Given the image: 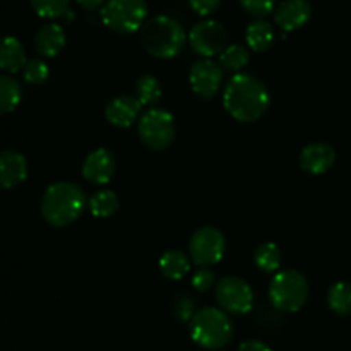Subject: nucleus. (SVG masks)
<instances>
[{"instance_id":"obj_16","label":"nucleus","mask_w":351,"mask_h":351,"mask_svg":"<svg viewBox=\"0 0 351 351\" xmlns=\"http://www.w3.org/2000/svg\"><path fill=\"white\" fill-rule=\"evenodd\" d=\"M27 178V160L17 151L5 149L0 154V185L3 191L17 187Z\"/></svg>"},{"instance_id":"obj_10","label":"nucleus","mask_w":351,"mask_h":351,"mask_svg":"<svg viewBox=\"0 0 351 351\" xmlns=\"http://www.w3.org/2000/svg\"><path fill=\"white\" fill-rule=\"evenodd\" d=\"M226 41H228V33H226L225 26L213 19L199 21L189 33L191 48L202 58L221 55V51L226 48Z\"/></svg>"},{"instance_id":"obj_23","label":"nucleus","mask_w":351,"mask_h":351,"mask_svg":"<svg viewBox=\"0 0 351 351\" xmlns=\"http://www.w3.org/2000/svg\"><path fill=\"white\" fill-rule=\"evenodd\" d=\"M161 95H163V89L154 75H141L134 84V96L139 99L143 106H154L161 99Z\"/></svg>"},{"instance_id":"obj_12","label":"nucleus","mask_w":351,"mask_h":351,"mask_svg":"<svg viewBox=\"0 0 351 351\" xmlns=\"http://www.w3.org/2000/svg\"><path fill=\"white\" fill-rule=\"evenodd\" d=\"M82 177L93 185H105L113 178L117 170V158L106 147H96L82 163Z\"/></svg>"},{"instance_id":"obj_20","label":"nucleus","mask_w":351,"mask_h":351,"mask_svg":"<svg viewBox=\"0 0 351 351\" xmlns=\"http://www.w3.org/2000/svg\"><path fill=\"white\" fill-rule=\"evenodd\" d=\"M160 271L168 280L178 281L191 271V259L182 250H167L160 257Z\"/></svg>"},{"instance_id":"obj_22","label":"nucleus","mask_w":351,"mask_h":351,"mask_svg":"<svg viewBox=\"0 0 351 351\" xmlns=\"http://www.w3.org/2000/svg\"><path fill=\"white\" fill-rule=\"evenodd\" d=\"M21 98H23V89L19 82L10 75H0V113L9 115L19 106Z\"/></svg>"},{"instance_id":"obj_33","label":"nucleus","mask_w":351,"mask_h":351,"mask_svg":"<svg viewBox=\"0 0 351 351\" xmlns=\"http://www.w3.org/2000/svg\"><path fill=\"white\" fill-rule=\"evenodd\" d=\"M239 351H273L266 343L259 341V339H249V341H243L239 346Z\"/></svg>"},{"instance_id":"obj_13","label":"nucleus","mask_w":351,"mask_h":351,"mask_svg":"<svg viewBox=\"0 0 351 351\" xmlns=\"http://www.w3.org/2000/svg\"><path fill=\"white\" fill-rule=\"evenodd\" d=\"M141 108H143V105L134 95H119L106 105L105 119L113 127L129 129L136 123Z\"/></svg>"},{"instance_id":"obj_27","label":"nucleus","mask_w":351,"mask_h":351,"mask_svg":"<svg viewBox=\"0 0 351 351\" xmlns=\"http://www.w3.org/2000/svg\"><path fill=\"white\" fill-rule=\"evenodd\" d=\"M34 12L45 19H57L69 12L71 0H29Z\"/></svg>"},{"instance_id":"obj_8","label":"nucleus","mask_w":351,"mask_h":351,"mask_svg":"<svg viewBox=\"0 0 351 351\" xmlns=\"http://www.w3.org/2000/svg\"><path fill=\"white\" fill-rule=\"evenodd\" d=\"M216 302L226 314H249L254 307V290L245 280L239 276H225L215 287Z\"/></svg>"},{"instance_id":"obj_6","label":"nucleus","mask_w":351,"mask_h":351,"mask_svg":"<svg viewBox=\"0 0 351 351\" xmlns=\"http://www.w3.org/2000/svg\"><path fill=\"white\" fill-rule=\"evenodd\" d=\"M147 17L146 0H106L101 7V19L106 27L120 34L136 33Z\"/></svg>"},{"instance_id":"obj_21","label":"nucleus","mask_w":351,"mask_h":351,"mask_svg":"<svg viewBox=\"0 0 351 351\" xmlns=\"http://www.w3.org/2000/svg\"><path fill=\"white\" fill-rule=\"evenodd\" d=\"M88 208L93 216L96 218H110L115 215L120 208V199L110 189H101V191L95 192L88 202Z\"/></svg>"},{"instance_id":"obj_25","label":"nucleus","mask_w":351,"mask_h":351,"mask_svg":"<svg viewBox=\"0 0 351 351\" xmlns=\"http://www.w3.org/2000/svg\"><path fill=\"white\" fill-rule=\"evenodd\" d=\"M328 304L335 314L343 317L351 315V285L346 281H338L332 285L328 293Z\"/></svg>"},{"instance_id":"obj_11","label":"nucleus","mask_w":351,"mask_h":351,"mask_svg":"<svg viewBox=\"0 0 351 351\" xmlns=\"http://www.w3.org/2000/svg\"><path fill=\"white\" fill-rule=\"evenodd\" d=\"M191 88L199 98L211 99L218 95L223 82V69L211 58H201L195 62L189 72Z\"/></svg>"},{"instance_id":"obj_34","label":"nucleus","mask_w":351,"mask_h":351,"mask_svg":"<svg viewBox=\"0 0 351 351\" xmlns=\"http://www.w3.org/2000/svg\"><path fill=\"white\" fill-rule=\"evenodd\" d=\"M106 0H77L79 5H82L84 9H98V7H103L105 5Z\"/></svg>"},{"instance_id":"obj_5","label":"nucleus","mask_w":351,"mask_h":351,"mask_svg":"<svg viewBox=\"0 0 351 351\" xmlns=\"http://www.w3.org/2000/svg\"><path fill=\"white\" fill-rule=\"evenodd\" d=\"M308 281L295 269L280 271L269 285V300L281 312H298L308 300Z\"/></svg>"},{"instance_id":"obj_7","label":"nucleus","mask_w":351,"mask_h":351,"mask_svg":"<svg viewBox=\"0 0 351 351\" xmlns=\"http://www.w3.org/2000/svg\"><path fill=\"white\" fill-rule=\"evenodd\" d=\"M137 134L139 139L147 149L165 151L173 144L175 134V119L170 112L160 108H149L143 113L137 123Z\"/></svg>"},{"instance_id":"obj_24","label":"nucleus","mask_w":351,"mask_h":351,"mask_svg":"<svg viewBox=\"0 0 351 351\" xmlns=\"http://www.w3.org/2000/svg\"><path fill=\"white\" fill-rule=\"evenodd\" d=\"M249 50H247V47L239 43L228 45L219 55V65H221L223 71L233 72V74H240V71L249 64Z\"/></svg>"},{"instance_id":"obj_9","label":"nucleus","mask_w":351,"mask_h":351,"mask_svg":"<svg viewBox=\"0 0 351 351\" xmlns=\"http://www.w3.org/2000/svg\"><path fill=\"white\" fill-rule=\"evenodd\" d=\"M189 252L195 266L209 267L218 264L226 252V239L215 226H201L189 242Z\"/></svg>"},{"instance_id":"obj_31","label":"nucleus","mask_w":351,"mask_h":351,"mask_svg":"<svg viewBox=\"0 0 351 351\" xmlns=\"http://www.w3.org/2000/svg\"><path fill=\"white\" fill-rule=\"evenodd\" d=\"M173 314H175V317L182 322L192 321V317H194L195 312H194V304H192L191 298L185 297V295L177 297V300H175V304H173Z\"/></svg>"},{"instance_id":"obj_1","label":"nucleus","mask_w":351,"mask_h":351,"mask_svg":"<svg viewBox=\"0 0 351 351\" xmlns=\"http://www.w3.org/2000/svg\"><path fill=\"white\" fill-rule=\"evenodd\" d=\"M271 96L266 86L250 74H235L225 86L223 106L237 122H256L266 115Z\"/></svg>"},{"instance_id":"obj_14","label":"nucleus","mask_w":351,"mask_h":351,"mask_svg":"<svg viewBox=\"0 0 351 351\" xmlns=\"http://www.w3.org/2000/svg\"><path fill=\"white\" fill-rule=\"evenodd\" d=\"M312 17V5L308 0H283L274 10V21L285 33L300 29Z\"/></svg>"},{"instance_id":"obj_15","label":"nucleus","mask_w":351,"mask_h":351,"mask_svg":"<svg viewBox=\"0 0 351 351\" xmlns=\"http://www.w3.org/2000/svg\"><path fill=\"white\" fill-rule=\"evenodd\" d=\"M336 163L335 147L326 143H312L300 153V168L311 175H322Z\"/></svg>"},{"instance_id":"obj_26","label":"nucleus","mask_w":351,"mask_h":351,"mask_svg":"<svg viewBox=\"0 0 351 351\" xmlns=\"http://www.w3.org/2000/svg\"><path fill=\"white\" fill-rule=\"evenodd\" d=\"M254 263L264 273H278L281 266V250L276 243H261L254 252Z\"/></svg>"},{"instance_id":"obj_28","label":"nucleus","mask_w":351,"mask_h":351,"mask_svg":"<svg viewBox=\"0 0 351 351\" xmlns=\"http://www.w3.org/2000/svg\"><path fill=\"white\" fill-rule=\"evenodd\" d=\"M23 77L27 84H43L50 77V69H48L47 62L41 58H29L23 69Z\"/></svg>"},{"instance_id":"obj_19","label":"nucleus","mask_w":351,"mask_h":351,"mask_svg":"<svg viewBox=\"0 0 351 351\" xmlns=\"http://www.w3.org/2000/svg\"><path fill=\"white\" fill-rule=\"evenodd\" d=\"M245 40L250 50L254 51H266L273 47L274 43V29L271 23L264 19H256L247 26Z\"/></svg>"},{"instance_id":"obj_18","label":"nucleus","mask_w":351,"mask_h":351,"mask_svg":"<svg viewBox=\"0 0 351 351\" xmlns=\"http://www.w3.org/2000/svg\"><path fill=\"white\" fill-rule=\"evenodd\" d=\"M27 64L26 50L24 45L17 40L16 36H5L0 50V67L7 74H16L23 71L24 65Z\"/></svg>"},{"instance_id":"obj_17","label":"nucleus","mask_w":351,"mask_h":351,"mask_svg":"<svg viewBox=\"0 0 351 351\" xmlns=\"http://www.w3.org/2000/svg\"><path fill=\"white\" fill-rule=\"evenodd\" d=\"M65 41H67V36H65L64 27L57 23H50L38 29L34 36V47L41 57L53 58L64 50Z\"/></svg>"},{"instance_id":"obj_32","label":"nucleus","mask_w":351,"mask_h":351,"mask_svg":"<svg viewBox=\"0 0 351 351\" xmlns=\"http://www.w3.org/2000/svg\"><path fill=\"white\" fill-rule=\"evenodd\" d=\"M189 3L199 16H209L221 5V0H189Z\"/></svg>"},{"instance_id":"obj_3","label":"nucleus","mask_w":351,"mask_h":351,"mask_svg":"<svg viewBox=\"0 0 351 351\" xmlns=\"http://www.w3.org/2000/svg\"><path fill=\"white\" fill-rule=\"evenodd\" d=\"M187 34L178 21L170 16H154L141 27L144 50L156 58H173L184 50Z\"/></svg>"},{"instance_id":"obj_2","label":"nucleus","mask_w":351,"mask_h":351,"mask_svg":"<svg viewBox=\"0 0 351 351\" xmlns=\"http://www.w3.org/2000/svg\"><path fill=\"white\" fill-rule=\"evenodd\" d=\"M86 194L74 182H55L41 197V216L48 225L64 228L81 218L86 208Z\"/></svg>"},{"instance_id":"obj_29","label":"nucleus","mask_w":351,"mask_h":351,"mask_svg":"<svg viewBox=\"0 0 351 351\" xmlns=\"http://www.w3.org/2000/svg\"><path fill=\"white\" fill-rule=\"evenodd\" d=\"M240 5L254 17H266L274 10L276 0H239Z\"/></svg>"},{"instance_id":"obj_4","label":"nucleus","mask_w":351,"mask_h":351,"mask_svg":"<svg viewBox=\"0 0 351 351\" xmlns=\"http://www.w3.org/2000/svg\"><path fill=\"white\" fill-rule=\"evenodd\" d=\"M191 338L201 348H225L233 338L232 319L221 308H201V311L195 312L191 321Z\"/></svg>"},{"instance_id":"obj_30","label":"nucleus","mask_w":351,"mask_h":351,"mask_svg":"<svg viewBox=\"0 0 351 351\" xmlns=\"http://www.w3.org/2000/svg\"><path fill=\"white\" fill-rule=\"evenodd\" d=\"M216 285V276L211 269L208 267H201L199 271H195L194 276H192V288L199 293H206L208 290H211Z\"/></svg>"}]
</instances>
